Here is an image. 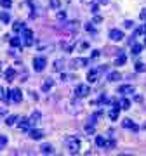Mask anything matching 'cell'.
Listing matches in <instances>:
<instances>
[{"label": "cell", "instance_id": "obj_1", "mask_svg": "<svg viewBox=\"0 0 146 156\" xmlns=\"http://www.w3.org/2000/svg\"><path fill=\"white\" fill-rule=\"evenodd\" d=\"M64 146H66V149L70 154H77L80 151V146H82V142H80V139L77 137V135H68L66 139H64Z\"/></svg>", "mask_w": 146, "mask_h": 156}, {"label": "cell", "instance_id": "obj_2", "mask_svg": "<svg viewBox=\"0 0 146 156\" xmlns=\"http://www.w3.org/2000/svg\"><path fill=\"white\" fill-rule=\"evenodd\" d=\"M73 94H75V97H78V99H84V97H87V95L90 94L89 85H85V83H78L77 87H75V90H73Z\"/></svg>", "mask_w": 146, "mask_h": 156}, {"label": "cell", "instance_id": "obj_3", "mask_svg": "<svg viewBox=\"0 0 146 156\" xmlns=\"http://www.w3.org/2000/svg\"><path fill=\"white\" fill-rule=\"evenodd\" d=\"M101 73H103L101 68H94V69H90V71L87 73V82H89V83H96V82L101 78Z\"/></svg>", "mask_w": 146, "mask_h": 156}, {"label": "cell", "instance_id": "obj_4", "mask_svg": "<svg viewBox=\"0 0 146 156\" xmlns=\"http://www.w3.org/2000/svg\"><path fill=\"white\" fill-rule=\"evenodd\" d=\"M45 66H47V59H45V57H35L33 59V69L37 73H42L45 69Z\"/></svg>", "mask_w": 146, "mask_h": 156}, {"label": "cell", "instance_id": "obj_5", "mask_svg": "<svg viewBox=\"0 0 146 156\" xmlns=\"http://www.w3.org/2000/svg\"><path fill=\"white\" fill-rule=\"evenodd\" d=\"M87 62H89V59H85V57H77V59H71V61H70V68L77 69V68L85 66Z\"/></svg>", "mask_w": 146, "mask_h": 156}, {"label": "cell", "instance_id": "obj_6", "mask_svg": "<svg viewBox=\"0 0 146 156\" xmlns=\"http://www.w3.org/2000/svg\"><path fill=\"white\" fill-rule=\"evenodd\" d=\"M110 38H111L113 42H122V40H124V31H122V30H111V31H110Z\"/></svg>", "mask_w": 146, "mask_h": 156}, {"label": "cell", "instance_id": "obj_7", "mask_svg": "<svg viewBox=\"0 0 146 156\" xmlns=\"http://www.w3.org/2000/svg\"><path fill=\"white\" fill-rule=\"evenodd\" d=\"M134 85H120L118 87V94H134Z\"/></svg>", "mask_w": 146, "mask_h": 156}, {"label": "cell", "instance_id": "obj_8", "mask_svg": "<svg viewBox=\"0 0 146 156\" xmlns=\"http://www.w3.org/2000/svg\"><path fill=\"white\" fill-rule=\"evenodd\" d=\"M122 125H124V128H130V130H134V132H137L139 128H137V125H136L130 118H125L124 122H122Z\"/></svg>", "mask_w": 146, "mask_h": 156}, {"label": "cell", "instance_id": "obj_9", "mask_svg": "<svg viewBox=\"0 0 146 156\" xmlns=\"http://www.w3.org/2000/svg\"><path fill=\"white\" fill-rule=\"evenodd\" d=\"M19 130H23V132H28L30 130V120L28 118H19Z\"/></svg>", "mask_w": 146, "mask_h": 156}, {"label": "cell", "instance_id": "obj_10", "mask_svg": "<svg viewBox=\"0 0 146 156\" xmlns=\"http://www.w3.org/2000/svg\"><path fill=\"white\" fill-rule=\"evenodd\" d=\"M23 37H24V38H26V45H31L33 44V31H31V30H28V28H24L23 30Z\"/></svg>", "mask_w": 146, "mask_h": 156}, {"label": "cell", "instance_id": "obj_11", "mask_svg": "<svg viewBox=\"0 0 146 156\" xmlns=\"http://www.w3.org/2000/svg\"><path fill=\"white\" fill-rule=\"evenodd\" d=\"M63 68H64V61L63 59H56V61L52 62V71L59 73V71H63Z\"/></svg>", "mask_w": 146, "mask_h": 156}, {"label": "cell", "instance_id": "obj_12", "mask_svg": "<svg viewBox=\"0 0 146 156\" xmlns=\"http://www.w3.org/2000/svg\"><path fill=\"white\" fill-rule=\"evenodd\" d=\"M11 99L14 101V102H21L23 101V94H21V90L19 89H14L11 92Z\"/></svg>", "mask_w": 146, "mask_h": 156}, {"label": "cell", "instance_id": "obj_13", "mask_svg": "<svg viewBox=\"0 0 146 156\" xmlns=\"http://www.w3.org/2000/svg\"><path fill=\"white\" fill-rule=\"evenodd\" d=\"M78 28H80L78 21H70V23H66V26H64V30H68V31H78Z\"/></svg>", "mask_w": 146, "mask_h": 156}, {"label": "cell", "instance_id": "obj_14", "mask_svg": "<svg viewBox=\"0 0 146 156\" xmlns=\"http://www.w3.org/2000/svg\"><path fill=\"white\" fill-rule=\"evenodd\" d=\"M40 118H42L40 111H33V113H31V116L28 118V120H30V125H37V123L40 122Z\"/></svg>", "mask_w": 146, "mask_h": 156}, {"label": "cell", "instance_id": "obj_15", "mask_svg": "<svg viewBox=\"0 0 146 156\" xmlns=\"http://www.w3.org/2000/svg\"><path fill=\"white\" fill-rule=\"evenodd\" d=\"M30 137L33 140H40L42 137H44V132L42 130H37V128H33V130H30Z\"/></svg>", "mask_w": 146, "mask_h": 156}, {"label": "cell", "instance_id": "obj_16", "mask_svg": "<svg viewBox=\"0 0 146 156\" xmlns=\"http://www.w3.org/2000/svg\"><path fill=\"white\" fill-rule=\"evenodd\" d=\"M5 78H7V82H14V78H16V69H14V68H7Z\"/></svg>", "mask_w": 146, "mask_h": 156}, {"label": "cell", "instance_id": "obj_17", "mask_svg": "<svg viewBox=\"0 0 146 156\" xmlns=\"http://www.w3.org/2000/svg\"><path fill=\"white\" fill-rule=\"evenodd\" d=\"M122 78V75L118 71H111V73H108V82H118Z\"/></svg>", "mask_w": 146, "mask_h": 156}, {"label": "cell", "instance_id": "obj_18", "mask_svg": "<svg viewBox=\"0 0 146 156\" xmlns=\"http://www.w3.org/2000/svg\"><path fill=\"white\" fill-rule=\"evenodd\" d=\"M40 151H42L44 154H52V153H54V147H52L51 144H42L40 146Z\"/></svg>", "mask_w": 146, "mask_h": 156}, {"label": "cell", "instance_id": "obj_19", "mask_svg": "<svg viewBox=\"0 0 146 156\" xmlns=\"http://www.w3.org/2000/svg\"><path fill=\"white\" fill-rule=\"evenodd\" d=\"M52 85H54L52 78H45L44 85H42V90H44V92H47V90H51V89H52Z\"/></svg>", "mask_w": 146, "mask_h": 156}, {"label": "cell", "instance_id": "obj_20", "mask_svg": "<svg viewBox=\"0 0 146 156\" xmlns=\"http://www.w3.org/2000/svg\"><path fill=\"white\" fill-rule=\"evenodd\" d=\"M68 106H70V108H68V111L73 113V115H75V113H80V108H82V106L78 104V102H77V104H75V102H70Z\"/></svg>", "mask_w": 146, "mask_h": 156}, {"label": "cell", "instance_id": "obj_21", "mask_svg": "<svg viewBox=\"0 0 146 156\" xmlns=\"http://www.w3.org/2000/svg\"><path fill=\"white\" fill-rule=\"evenodd\" d=\"M118 115H120V109H118V108H113L111 111L108 113L110 120H113V122H115V120H118Z\"/></svg>", "mask_w": 146, "mask_h": 156}, {"label": "cell", "instance_id": "obj_22", "mask_svg": "<svg viewBox=\"0 0 146 156\" xmlns=\"http://www.w3.org/2000/svg\"><path fill=\"white\" fill-rule=\"evenodd\" d=\"M125 62H127V56H125V54H120V56L117 57L115 64H117V66H124Z\"/></svg>", "mask_w": 146, "mask_h": 156}, {"label": "cell", "instance_id": "obj_23", "mask_svg": "<svg viewBox=\"0 0 146 156\" xmlns=\"http://www.w3.org/2000/svg\"><path fill=\"white\" fill-rule=\"evenodd\" d=\"M115 146H117V142H115L113 139H104V146H103L104 149H113Z\"/></svg>", "mask_w": 146, "mask_h": 156}, {"label": "cell", "instance_id": "obj_24", "mask_svg": "<svg viewBox=\"0 0 146 156\" xmlns=\"http://www.w3.org/2000/svg\"><path fill=\"white\" fill-rule=\"evenodd\" d=\"M17 120H19V118H17V115H9V116L5 118V125H14Z\"/></svg>", "mask_w": 146, "mask_h": 156}, {"label": "cell", "instance_id": "obj_25", "mask_svg": "<svg viewBox=\"0 0 146 156\" xmlns=\"http://www.w3.org/2000/svg\"><path fill=\"white\" fill-rule=\"evenodd\" d=\"M130 49H132V54H139V52H141V49H143V45L134 44V42H130Z\"/></svg>", "mask_w": 146, "mask_h": 156}, {"label": "cell", "instance_id": "obj_26", "mask_svg": "<svg viewBox=\"0 0 146 156\" xmlns=\"http://www.w3.org/2000/svg\"><path fill=\"white\" fill-rule=\"evenodd\" d=\"M12 30H14L16 33H19V31H23V30H24V24H23L21 21H17V23H14V24H12Z\"/></svg>", "mask_w": 146, "mask_h": 156}, {"label": "cell", "instance_id": "obj_27", "mask_svg": "<svg viewBox=\"0 0 146 156\" xmlns=\"http://www.w3.org/2000/svg\"><path fill=\"white\" fill-rule=\"evenodd\" d=\"M0 21L4 23V24H7V23L11 21V14H9V12H2V14H0Z\"/></svg>", "mask_w": 146, "mask_h": 156}, {"label": "cell", "instance_id": "obj_28", "mask_svg": "<svg viewBox=\"0 0 146 156\" xmlns=\"http://www.w3.org/2000/svg\"><path fill=\"white\" fill-rule=\"evenodd\" d=\"M136 71H137V73H144L146 71V64H144V62H136Z\"/></svg>", "mask_w": 146, "mask_h": 156}, {"label": "cell", "instance_id": "obj_29", "mask_svg": "<svg viewBox=\"0 0 146 156\" xmlns=\"http://www.w3.org/2000/svg\"><path fill=\"white\" fill-rule=\"evenodd\" d=\"M120 108H122V109H129L130 108V101L129 99H120Z\"/></svg>", "mask_w": 146, "mask_h": 156}, {"label": "cell", "instance_id": "obj_30", "mask_svg": "<svg viewBox=\"0 0 146 156\" xmlns=\"http://www.w3.org/2000/svg\"><path fill=\"white\" fill-rule=\"evenodd\" d=\"M49 5H51L52 9H59V7H61V0H49Z\"/></svg>", "mask_w": 146, "mask_h": 156}, {"label": "cell", "instance_id": "obj_31", "mask_svg": "<svg viewBox=\"0 0 146 156\" xmlns=\"http://www.w3.org/2000/svg\"><path fill=\"white\" fill-rule=\"evenodd\" d=\"M11 45H12V47H19V45H21V38H19V37L11 38Z\"/></svg>", "mask_w": 146, "mask_h": 156}, {"label": "cell", "instance_id": "obj_32", "mask_svg": "<svg viewBox=\"0 0 146 156\" xmlns=\"http://www.w3.org/2000/svg\"><path fill=\"white\" fill-rule=\"evenodd\" d=\"M96 146H99V147L104 146V137H103V135H97V137H96Z\"/></svg>", "mask_w": 146, "mask_h": 156}, {"label": "cell", "instance_id": "obj_33", "mask_svg": "<svg viewBox=\"0 0 146 156\" xmlns=\"http://www.w3.org/2000/svg\"><path fill=\"white\" fill-rule=\"evenodd\" d=\"M0 5L4 7V9H9L12 5V0H0Z\"/></svg>", "mask_w": 146, "mask_h": 156}, {"label": "cell", "instance_id": "obj_34", "mask_svg": "<svg viewBox=\"0 0 146 156\" xmlns=\"http://www.w3.org/2000/svg\"><path fill=\"white\" fill-rule=\"evenodd\" d=\"M2 101L9 102L11 101V90H4V95H2Z\"/></svg>", "mask_w": 146, "mask_h": 156}, {"label": "cell", "instance_id": "obj_35", "mask_svg": "<svg viewBox=\"0 0 146 156\" xmlns=\"http://www.w3.org/2000/svg\"><path fill=\"white\" fill-rule=\"evenodd\" d=\"M124 28H127V30L134 28V21H130V19H127V21H124Z\"/></svg>", "mask_w": 146, "mask_h": 156}, {"label": "cell", "instance_id": "obj_36", "mask_svg": "<svg viewBox=\"0 0 146 156\" xmlns=\"http://www.w3.org/2000/svg\"><path fill=\"white\" fill-rule=\"evenodd\" d=\"M7 144V135H0V149Z\"/></svg>", "mask_w": 146, "mask_h": 156}, {"label": "cell", "instance_id": "obj_37", "mask_svg": "<svg viewBox=\"0 0 146 156\" xmlns=\"http://www.w3.org/2000/svg\"><path fill=\"white\" fill-rule=\"evenodd\" d=\"M85 132H87V134H94V123L87 125V127H85Z\"/></svg>", "mask_w": 146, "mask_h": 156}, {"label": "cell", "instance_id": "obj_38", "mask_svg": "<svg viewBox=\"0 0 146 156\" xmlns=\"http://www.w3.org/2000/svg\"><path fill=\"white\" fill-rule=\"evenodd\" d=\"M57 19H59V21H64V19H66V12H64V11H59V12H57Z\"/></svg>", "mask_w": 146, "mask_h": 156}, {"label": "cell", "instance_id": "obj_39", "mask_svg": "<svg viewBox=\"0 0 146 156\" xmlns=\"http://www.w3.org/2000/svg\"><path fill=\"white\" fill-rule=\"evenodd\" d=\"M92 24H94V23H87V24H85V30H87V31H94V26H92Z\"/></svg>", "mask_w": 146, "mask_h": 156}, {"label": "cell", "instance_id": "obj_40", "mask_svg": "<svg viewBox=\"0 0 146 156\" xmlns=\"http://www.w3.org/2000/svg\"><path fill=\"white\" fill-rule=\"evenodd\" d=\"M139 17H141V21H146V9H143V11H141Z\"/></svg>", "mask_w": 146, "mask_h": 156}, {"label": "cell", "instance_id": "obj_41", "mask_svg": "<svg viewBox=\"0 0 146 156\" xmlns=\"http://www.w3.org/2000/svg\"><path fill=\"white\" fill-rule=\"evenodd\" d=\"M90 57H92V59H97V57H99V50H92Z\"/></svg>", "mask_w": 146, "mask_h": 156}, {"label": "cell", "instance_id": "obj_42", "mask_svg": "<svg viewBox=\"0 0 146 156\" xmlns=\"http://www.w3.org/2000/svg\"><path fill=\"white\" fill-rule=\"evenodd\" d=\"M84 5H90V4H94V0H80Z\"/></svg>", "mask_w": 146, "mask_h": 156}, {"label": "cell", "instance_id": "obj_43", "mask_svg": "<svg viewBox=\"0 0 146 156\" xmlns=\"http://www.w3.org/2000/svg\"><path fill=\"white\" fill-rule=\"evenodd\" d=\"M97 11H99V7H97V5H92V14H97Z\"/></svg>", "mask_w": 146, "mask_h": 156}, {"label": "cell", "instance_id": "obj_44", "mask_svg": "<svg viewBox=\"0 0 146 156\" xmlns=\"http://www.w3.org/2000/svg\"><path fill=\"white\" fill-rule=\"evenodd\" d=\"M101 21H103L101 16H96V17H94V23H101Z\"/></svg>", "mask_w": 146, "mask_h": 156}, {"label": "cell", "instance_id": "obj_45", "mask_svg": "<svg viewBox=\"0 0 146 156\" xmlns=\"http://www.w3.org/2000/svg\"><path fill=\"white\" fill-rule=\"evenodd\" d=\"M2 95H4V87H0V99H2Z\"/></svg>", "mask_w": 146, "mask_h": 156}, {"label": "cell", "instance_id": "obj_46", "mask_svg": "<svg viewBox=\"0 0 146 156\" xmlns=\"http://www.w3.org/2000/svg\"><path fill=\"white\" fill-rule=\"evenodd\" d=\"M110 0H99V4H108Z\"/></svg>", "mask_w": 146, "mask_h": 156}, {"label": "cell", "instance_id": "obj_47", "mask_svg": "<svg viewBox=\"0 0 146 156\" xmlns=\"http://www.w3.org/2000/svg\"><path fill=\"white\" fill-rule=\"evenodd\" d=\"M4 113H5V109H2V108H0V115H4Z\"/></svg>", "mask_w": 146, "mask_h": 156}, {"label": "cell", "instance_id": "obj_48", "mask_svg": "<svg viewBox=\"0 0 146 156\" xmlns=\"http://www.w3.org/2000/svg\"><path fill=\"white\" fill-rule=\"evenodd\" d=\"M144 45H146V37H144Z\"/></svg>", "mask_w": 146, "mask_h": 156}]
</instances>
